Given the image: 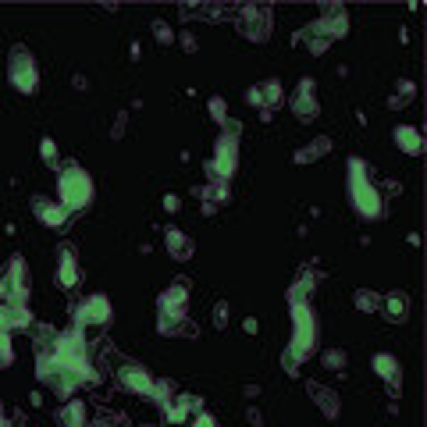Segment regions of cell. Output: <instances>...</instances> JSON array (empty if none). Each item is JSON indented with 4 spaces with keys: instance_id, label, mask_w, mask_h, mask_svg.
I'll return each instance as SVG.
<instances>
[{
    "instance_id": "obj_11",
    "label": "cell",
    "mask_w": 427,
    "mask_h": 427,
    "mask_svg": "<svg viewBox=\"0 0 427 427\" xmlns=\"http://www.w3.org/2000/svg\"><path fill=\"white\" fill-rule=\"evenodd\" d=\"M374 367H377L381 377H392V374H395V360H392V356H377V360H374Z\"/></svg>"
},
{
    "instance_id": "obj_15",
    "label": "cell",
    "mask_w": 427,
    "mask_h": 427,
    "mask_svg": "<svg viewBox=\"0 0 427 427\" xmlns=\"http://www.w3.org/2000/svg\"><path fill=\"white\" fill-rule=\"evenodd\" d=\"M192 427H218V424H214V417H207V413H200L196 420H192Z\"/></svg>"
},
{
    "instance_id": "obj_16",
    "label": "cell",
    "mask_w": 427,
    "mask_h": 427,
    "mask_svg": "<svg viewBox=\"0 0 427 427\" xmlns=\"http://www.w3.org/2000/svg\"><path fill=\"white\" fill-rule=\"evenodd\" d=\"M43 157H47V160L54 157V143H50V139H43Z\"/></svg>"
},
{
    "instance_id": "obj_10",
    "label": "cell",
    "mask_w": 427,
    "mask_h": 427,
    "mask_svg": "<svg viewBox=\"0 0 427 427\" xmlns=\"http://www.w3.org/2000/svg\"><path fill=\"white\" fill-rule=\"evenodd\" d=\"M79 282V271H75V260H72V256H64V260H61V285H75Z\"/></svg>"
},
{
    "instance_id": "obj_7",
    "label": "cell",
    "mask_w": 427,
    "mask_h": 427,
    "mask_svg": "<svg viewBox=\"0 0 427 427\" xmlns=\"http://www.w3.org/2000/svg\"><path fill=\"white\" fill-rule=\"evenodd\" d=\"M231 164H235V143L225 139L221 143V154H218V175H231Z\"/></svg>"
},
{
    "instance_id": "obj_17",
    "label": "cell",
    "mask_w": 427,
    "mask_h": 427,
    "mask_svg": "<svg viewBox=\"0 0 427 427\" xmlns=\"http://www.w3.org/2000/svg\"><path fill=\"white\" fill-rule=\"evenodd\" d=\"M0 427H4V420H0Z\"/></svg>"
},
{
    "instance_id": "obj_14",
    "label": "cell",
    "mask_w": 427,
    "mask_h": 427,
    "mask_svg": "<svg viewBox=\"0 0 427 427\" xmlns=\"http://www.w3.org/2000/svg\"><path fill=\"white\" fill-rule=\"evenodd\" d=\"M167 417H171V420H185V402H178V406H167Z\"/></svg>"
},
{
    "instance_id": "obj_4",
    "label": "cell",
    "mask_w": 427,
    "mask_h": 427,
    "mask_svg": "<svg viewBox=\"0 0 427 427\" xmlns=\"http://www.w3.org/2000/svg\"><path fill=\"white\" fill-rule=\"evenodd\" d=\"M118 377H121L125 388H132V392H139V395H154V381H149L146 371H139V367H121Z\"/></svg>"
},
{
    "instance_id": "obj_1",
    "label": "cell",
    "mask_w": 427,
    "mask_h": 427,
    "mask_svg": "<svg viewBox=\"0 0 427 427\" xmlns=\"http://www.w3.org/2000/svg\"><path fill=\"white\" fill-rule=\"evenodd\" d=\"M349 189H353V203H356V210L363 214V218H377V214H381V196H377V189L367 182V175H363L360 164H353Z\"/></svg>"
},
{
    "instance_id": "obj_5",
    "label": "cell",
    "mask_w": 427,
    "mask_h": 427,
    "mask_svg": "<svg viewBox=\"0 0 427 427\" xmlns=\"http://www.w3.org/2000/svg\"><path fill=\"white\" fill-rule=\"evenodd\" d=\"M313 342V324H310V313L306 306H295V353H303Z\"/></svg>"
},
{
    "instance_id": "obj_12",
    "label": "cell",
    "mask_w": 427,
    "mask_h": 427,
    "mask_svg": "<svg viewBox=\"0 0 427 427\" xmlns=\"http://www.w3.org/2000/svg\"><path fill=\"white\" fill-rule=\"evenodd\" d=\"M182 303H185V292H182V289H175V292H167V295H164V310H171V306L182 310Z\"/></svg>"
},
{
    "instance_id": "obj_2",
    "label": "cell",
    "mask_w": 427,
    "mask_h": 427,
    "mask_svg": "<svg viewBox=\"0 0 427 427\" xmlns=\"http://www.w3.org/2000/svg\"><path fill=\"white\" fill-rule=\"evenodd\" d=\"M90 196H93L90 178H85L79 167H68V171H64V175H61V200H64V207H68V210L85 207V203H90Z\"/></svg>"
},
{
    "instance_id": "obj_13",
    "label": "cell",
    "mask_w": 427,
    "mask_h": 427,
    "mask_svg": "<svg viewBox=\"0 0 427 427\" xmlns=\"http://www.w3.org/2000/svg\"><path fill=\"white\" fill-rule=\"evenodd\" d=\"M388 313H392V317H406V299L392 295V299H388Z\"/></svg>"
},
{
    "instance_id": "obj_9",
    "label": "cell",
    "mask_w": 427,
    "mask_h": 427,
    "mask_svg": "<svg viewBox=\"0 0 427 427\" xmlns=\"http://www.w3.org/2000/svg\"><path fill=\"white\" fill-rule=\"evenodd\" d=\"M36 210H39V218L47 221V225H54V228L64 225V210H61V207H47V203H39Z\"/></svg>"
},
{
    "instance_id": "obj_8",
    "label": "cell",
    "mask_w": 427,
    "mask_h": 427,
    "mask_svg": "<svg viewBox=\"0 0 427 427\" xmlns=\"http://www.w3.org/2000/svg\"><path fill=\"white\" fill-rule=\"evenodd\" d=\"M395 139H399V146L406 149V154H417L420 149V136L413 132V128H395Z\"/></svg>"
},
{
    "instance_id": "obj_6",
    "label": "cell",
    "mask_w": 427,
    "mask_h": 427,
    "mask_svg": "<svg viewBox=\"0 0 427 427\" xmlns=\"http://www.w3.org/2000/svg\"><path fill=\"white\" fill-rule=\"evenodd\" d=\"M82 320H90V324H103V320H107V299L93 295L90 303H82Z\"/></svg>"
},
{
    "instance_id": "obj_3",
    "label": "cell",
    "mask_w": 427,
    "mask_h": 427,
    "mask_svg": "<svg viewBox=\"0 0 427 427\" xmlns=\"http://www.w3.org/2000/svg\"><path fill=\"white\" fill-rule=\"evenodd\" d=\"M11 82L18 85L21 93H32L36 90V68H32V61L25 54H14V61H11Z\"/></svg>"
}]
</instances>
